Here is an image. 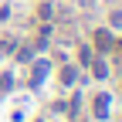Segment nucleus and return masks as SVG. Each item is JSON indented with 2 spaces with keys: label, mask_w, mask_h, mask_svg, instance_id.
<instances>
[{
  "label": "nucleus",
  "mask_w": 122,
  "mask_h": 122,
  "mask_svg": "<svg viewBox=\"0 0 122 122\" xmlns=\"http://www.w3.org/2000/svg\"><path fill=\"white\" fill-rule=\"evenodd\" d=\"M48 68H51L48 61H34V71H30V88H37L44 78H48Z\"/></svg>",
  "instance_id": "f257e3e1"
},
{
  "label": "nucleus",
  "mask_w": 122,
  "mask_h": 122,
  "mask_svg": "<svg viewBox=\"0 0 122 122\" xmlns=\"http://www.w3.org/2000/svg\"><path fill=\"white\" fill-rule=\"evenodd\" d=\"M95 44H98V51H109L112 48V34L109 30H95Z\"/></svg>",
  "instance_id": "f03ea898"
},
{
  "label": "nucleus",
  "mask_w": 122,
  "mask_h": 122,
  "mask_svg": "<svg viewBox=\"0 0 122 122\" xmlns=\"http://www.w3.org/2000/svg\"><path fill=\"white\" fill-rule=\"evenodd\" d=\"M95 115H98V119L109 115V95H98V98H95Z\"/></svg>",
  "instance_id": "7ed1b4c3"
},
{
  "label": "nucleus",
  "mask_w": 122,
  "mask_h": 122,
  "mask_svg": "<svg viewBox=\"0 0 122 122\" xmlns=\"http://www.w3.org/2000/svg\"><path fill=\"white\" fill-rule=\"evenodd\" d=\"M92 75H95V78H105V75H109V65H105V61H95V65H92Z\"/></svg>",
  "instance_id": "20e7f679"
},
{
  "label": "nucleus",
  "mask_w": 122,
  "mask_h": 122,
  "mask_svg": "<svg viewBox=\"0 0 122 122\" xmlns=\"http://www.w3.org/2000/svg\"><path fill=\"white\" fill-rule=\"evenodd\" d=\"M75 78H78V71H75V68H71V65H68V68H65V71H61V81H65V85H71V81H75Z\"/></svg>",
  "instance_id": "39448f33"
},
{
  "label": "nucleus",
  "mask_w": 122,
  "mask_h": 122,
  "mask_svg": "<svg viewBox=\"0 0 122 122\" xmlns=\"http://www.w3.org/2000/svg\"><path fill=\"white\" fill-rule=\"evenodd\" d=\"M30 58H34V48H20L17 51V61H30Z\"/></svg>",
  "instance_id": "423d86ee"
},
{
  "label": "nucleus",
  "mask_w": 122,
  "mask_h": 122,
  "mask_svg": "<svg viewBox=\"0 0 122 122\" xmlns=\"http://www.w3.org/2000/svg\"><path fill=\"white\" fill-rule=\"evenodd\" d=\"M78 61H81V65H92V48H81L78 51Z\"/></svg>",
  "instance_id": "0eeeda50"
},
{
  "label": "nucleus",
  "mask_w": 122,
  "mask_h": 122,
  "mask_svg": "<svg viewBox=\"0 0 122 122\" xmlns=\"http://www.w3.org/2000/svg\"><path fill=\"white\" fill-rule=\"evenodd\" d=\"M51 14H54V10H51V4H41V17H44V20H51Z\"/></svg>",
  "instance_id": "6e6552de"
}]
</instances>
